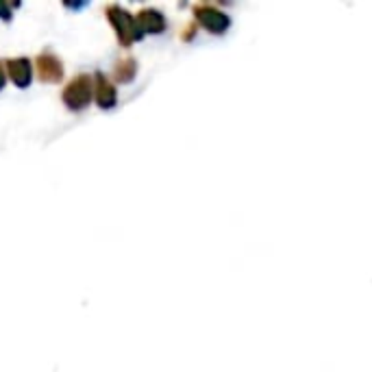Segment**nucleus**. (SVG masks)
Masks as SVG:
<instances>
[{
    "label": "nucleus",
    "mask_w": 372,
    "mask_h": 372,
    "mask_svg": "<svg viewBox=\"0 0 372 372\" xmlns=\"http://www.w3.org/2000/svg\"><path fill=\"white\" fill-rule=\"evenodd\" d=\"M92 94H94L92 76L79 74L66 89H63V100H66V105L70 109H83V107H87V102L92 100Z\"/></svg>",
    "instance_id": "1"
},
{
    "label": "nucleus",
    "mask_w": 372,
    "mask_h": 372,
    "mask_svg": "<svg viewBox=\"0 0 372 372\" xmlns=\"http://www.w3.org/2000/svg\"><path fill=\"white\" fill-rule=\"evenodd\" d=\"M107 16H109L111 24H113V29L118 31V37H120V42L124 46H129V44L137 42L139 37H142V33H139V29H137L135 18H131L124 9L113 5V7L107 9Z\"/></svg>",
    "instance_id": "2"
},
{
    "label": "nucleus",
    "mask_w": 372,
    "mask_h": 372,
    "mask_svg": "<svg viewBox=\"0 0 372 372\" xmlns=\"http://www.w3.org/2000/svg\"><path fill=\"white\" fill-rule=\"evenodd\" d=\"M35 68H37L35 70L37 76H40L44 83H57V81H61V76H63L61 61L53 53H44V55L37 57Z\"/></svg>",
    "instance_id": "3"
},
{
    "label": "nucleus",
    "mask_w": 372,
    "mask_h": 372,
    "mask_svg": "<svg viewBox=\"0 0 372 372\" xmlns=\"http://www.w3.org/2000/svg\"><path fill=\"white\" fill-rule=\"evenodd\" d=\"M7 72L18 87H29L33 81V68L29 59H9Z\"/></svg>",
    "instance_id": "4"
},
{
    "label": "nucleus",
    "mask_w": 372,
    "mask_h": 372,
    "mask_svg": "<svg viewBox=\"0 0 372 372\" xmlns=\"http://www.w3.org/2000/svg\"><path fill=\"white\" fill-rule=\"evenodd\" d=\"M135 22H137V29L139 33H161L163 27H165V20L159 11L155 9H144L139 11L135 16Z\"/></svg>",
    "instance_id": "5"
},
{
    "label": "nucleus",
    "mask_w": 372,
    "mask_h": 372,
    "mask_svg": "<svg viewBox=\"0 0 372 372\" xmlns=\"http://www.w3.org/2000/svg\"><path fill=\"white\" fill-rule=\"evenodd\" d=\"M94 92L96 100L102 109H111L115 105V89L113 85L105 79V74H96V83H94Z\"/></svg>",
    "instance_id": "6"
},
{
    "label": "nucleus",
    "mask_w": 372,
    "mask_h": 372,
    "mask_svg": "<svg viewBox=\"0 0 372 372\" xmlns=\"http://www.w3.org/2000/svg\"><path fill=\"white\" fill-rule=\"evenodd\" d=\"M196 16L205 27L211 29V31H222L226 27V18L222 14H218V11L209 9V7H196Z\"/></svg>",
    "instance_id": "7"
},
{
    "label": "nucleus",
    "mask_w": 372,
    "mask_h": 372,
    "mask_svg": "<svg viewBox=\"0 0 372 372\" xmlns=\"http://www.w3.org/2000/svg\"><path fill=\"white\" fill-rule=\"evenodd\" d=\"M135 61L133 59H122L118 66H115V76H118V81L122 83H129L133 81V76H135Z\"/></svg>",
    "instance_id": "8"
},
{
    "label": "nucleus",
    "mask_w": 372,
    "mask_h": 372,
    "mask_svg": "<svg viewBox=\"0 0 372 372\" xmlns=\"http://www.w3.org/2000/svg\"><path fill=\"white\" fill-rule=\"evenodd\" d=\"M3 85H5V66L0 63V89H3Z\"/></svg>",
    "instance_id": "9"
},
{
    "label": "nucleus",
    "mask_w": 372,
    "mask_h": 372,
    "mask_svg": "<svg viewBox=\"0 0 372 372\" xmlns=\"http://www.w3.org/2000/svg\"><path fill=\"white\" fill-rule=\"evenodd\" d=\"M0 14H3V16H5V20H9V18H11V14H9V9H7L5 5H0Z\"/></svg>",
    "instance_id": "10"
}]
</instances>
